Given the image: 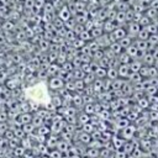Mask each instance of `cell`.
<instances>
[{"instance_id":"obj_1","label":"cell","mask_w":158,"mask_h":158,"mask_svg":"<svg viewBox=\"0 0 158 158\" xmlns=\"http://www.w3.org/2000/svg\"><path fill=\"white\" fill-rule=\"evenodd\" d=\"M125 28H126L127 36L131 37V38L135 41V40L137 38V35H138V32H139V30H141L142 27L138 25V22L132 21V22H127L126 26H125Z\"/></svg>"},{"instance_id":"obj_2","label":"cell","mask_w":158,"mask_h":158,"mask_svg":"<svg viewBox=\"0 0 158 158\" xmlns=\"http://www.w3.org/2000/svg\"><path fill=\"white\" fill-rule=\"evenodd\" d=\"M109 35H110L111 42H118L120 40H122L123 37L127 36V32H126L125 26H117V27H116L111 33H109Z\"/></svg>"},{"instance_id":"obj_3","label":"cell","mask_w":158,"mask_h":158,"mask_svg":"<svg viewBox=\"0 0 158 158\" xmlns=\"http://www.w3.org/2000/svg\"><path fill=\"white\" fill-rule=\"evenodd\" d=\"M64 85H65V81L60 78V77H58V75H56V77H51L49 78V81H48V88L51 89V90H62L63 88H64Z\"/></svg>"},{"instance_id":"obj_4","label":"cell","mask_w":158,"mask_h":158,"mask_svg":"<svg viewBox=\"0 0 158 158\" xmlns=\"http://www.w3.org/2000/svg\"><path fill=\"white\" fill-rule=\"evenodd\" d=\"M137 59H139V60L142 62V64H143V65H146V67H153V65H154V63H156V59H154V57L152 56V53H151V52L139 53Z\"/></svg>"},{"instance_id":"obj_5","label":"cell","mask_w":158,"mask_h":158,"mask_svg":"<svg viewBox=\"0 0 158 158\" xmlns=\"http://www.w3.org/2000/svg\"><path fill=\"white\" fill-rule=\"evenodd\" d=\"M95 41H96V43H98V46H99L100 49H106V48H109L110 44L112 43L111 40H110V35H109V33H102V35H101L99 38H96Z\"/></svg>"},{"instance_id":"obj_6","label":"cell","mask_w":158,"mask_h":158,"mask_svg":"<svg viewBox=\"0 0 158 158\" xmlns=\"http://www.w3.org/2000/svg\"><path fill=\"white\" fill-rule=\"evenodd\" d=\"M135 133H136V127H135L133 125H128L126 128L122 130L121 136H122V138H123L125 141H131V139L133 138Z\"/></svg>"},{"instance_id":"obj_7","label":"cell","mask_w":158,"mask_h":158,"mask_svg":"<svg viewBox=\"0 0 158 158\" xmlns=\"http://www.w3.org/2000/svg\"><path fill=\"white\" fill-rule=\"evenodd\" d=\"M117 73H118V78H121V79H127L128 78V75L131 74V70H130V67H128V64H120L118 67H117Z\"/></svg>"},{"instance_id":"obj_8","label":"cell","mask_w":158,"mask_h":158,"mask_svg":"<svg viewBox=\"0 0 158 158\" xmlns=\"http://www.w3.org/2000/svg\"><path fill=\"white\" fill-rule=\"evenodd\" d=\"M58 16H59V20H62L63 22L69 21V20H70V16H72L70 10H69V6H68V7H67V6H63V7L59 10Z\"/></svg>"},{"instance_id":"obj_9","label":"cell","mask_w":158,"mask_h":158,"mask_svg":"<svg viewBox=\"0 0 158 158\" xmlns=\"http://www.w3.org/2000/svg\"><path fill=\"white\" fill-rule=\"evenodd\" d=\"M116 27H117L116 22L115 21H111V20H105L104 23H102V31H104V33H111Z\"/></svg>"},{"instance_id":"obj_10","label":"cell","mask_w":158,"mask_h":158,"mask_svg":"<svg viewBox=\"0 0 158 158\" xmlns=\"http://www.w3.org/2000/svg\"><path fill=\"white\" fill-rule=\"evenodd\" d=\"M133 44L137 47V49H138L139 53L147 52V48H148V42H147V41H143V40H135V41H133Z\"/></svg>"},{"instance_id":"obj_11","label":"cell","mask_w":158,"mask_h":158,"mask_svg":"<svg viewBox=\"0 0 158 158\" xmlns=\"http://www.w3.org/2000/svg\"><path fill=\"white\" fill-rule=\"evenodd\" d=\"M128 67H130L131 73H138L139 69L143 67V64H142V62L139 59H132L131 63L128 64Z\"/></svg>"},{"instance_id":"obj_12","label":"cell","mask_w":158,"mask_h":158,"mask_svg":"<svg viewBox=\"0 0 158 158\" xmlns=\"http://www.w3.org/2000/svg\"><path fill=\"white\" fill-rule=\"evenodd\" d=\"M125 52L130 56L131 59H137L138 58V54H139V52H138V49H137V47L135 44H131L130 47H127L125 49Z\"/></svg>"},{"instance_id":"obj_13","label":"cell","mask_w":158,"mask_h":158,"mask_svg":"<svg viewBox=\"0 0 158 158\" xmlns=\"http://www.w3.org/2000/svg\"><path fill=\"white\" fill-rule=\"evenodd\" d=\"M93 89H94L95 95L102 93L104 91V79H96L93 84Z\"/></svg>"},{"instance_id":"obj_14","label":"cell","mask_w":158,"mask_h":158,"mask_svg":"<svg viewBox=\"0 0 158 158\" xmlns=\"http://www.w3.org/2000/svg\"><path fill=\"white\" fill-rule=\"evenodd\" d=\"M73 106L77 109V107H83L84 106V100H83V95H79L77 93L73 94V101H72Z\"/></svg>"},{"instance_id":"obj_15","label":"cell","mask_w":158,"mask_h":158,"mask_svg":"<svg viewBox=\"0 0 158 158\" xmlns=\"http://www.w3.org/2000/svg\"><path fill=\"white\" fill-rule=\"evenodd\" d=\"M78 139H79V142H80V143H83L84 146H88V144H89V143L93 141L91 135H89V133H86V132H83V131L79 133Z\"/></svg>"},{"instance_id":"obj_16","label":"cell","mask_w":158,"mask_h":158,"mask_svg":"<svg viewBox=\"0 0 158 158\" xmlns=\"http://www.w3.org/2000/svg\"><path fill=\"white\" fill-rule=\"evenodd\" d=\"M115 125H116V128L117 130H123V128H126L128 125H130V121L126 118V117H120V118H116V122H115Z\"/></svg>"},{"instance_id":"obj_17","label":"cell","mask_w":158,"mask_h":158,"mask_svg":"<svg viewBox=\"0 0 158 158\" xmlns=\"http://www.w3.org/2000/svg\"><path fill=\"white\" fill-rule=\"evenodd\" d=\"M109 49L117 57L118 54H121L122 52H123V48L120 46V43L118 42H112L111 44H110V47H109Z\"/></svg>"},{"instance_id":"obj_18","label":"cell","mask_w":158,"mask_h":158,"mask_svg":"<svg viewBox=\"0 0 158 158\" xmlns=\"http://www.w3.org/2000/svg\"><path fill=\"white\" fill-rule=\"evenodd\" d=\"M128 80V83H131L132 85H135V84H138V83H141L142 80H143V78L139 75V73H131L130 75H128V78H127Z\"/></svg>"},{"instance_id":"obj_19","label":"cell","mask_w":158,"mask_h":158,"mask_svg":"<svg viewBox=\"0 0 158 158\" xmlns=\"http://www.w3.org/2000/svg\"><path fill=\"white\" fill-rule=\"evenodd\" d=\"M126 80L121 79V78H117L115 80H112V84H111V91H115V90H121L123 84H125Z\"/></svg>"},{"instance_id":"obj_20","label":"cell","mask_w":158,"mask_h":158,"mask_svg":"<svg viewBox=\"0 0 158 158\" xmlns=\"http://www.w3.org/2000/svg\"><path fill=\"white\" fill-rule=\"evenodd\" d=\"M136 105H137L141 110H146V109H148V107L151 106L149 100H148V98H147V96H143V98H141L139 100H137Z\"/></svg>"},{"instance_id":"obj_21","label":"cell","mask_w":158,"mask_h":158,"mask_svg":"<svg viewBox=\"0 0 158 158\" xmlns=\"http://www.w3.org/2000/svg\"><path fill=\"white\" fill-rule=\"evenodd\" d=\"M111 143H112V147L116 148V151H118L120 148L123 147V144L126 143V141L123 138H118V137H112L111 138Z\"/></svg>"},{"instance_id":"obj_22","label":"cell","mask_w":158,"mask_h":158,"mask_svg":"<svg viewBox=\"0 0 158 158\" xmlns=\"http://www.w3.org/2000/svg\"><path fill=\"white\" fill-rule=\"evenodd\" d=\"M77 118H78V123H80L81 126L85 125V123H89L90 122V116L86 115L85 112H79V115H77Z\"/></svg>"},{"instance_id":"obj_23","label":"cell","mask_w":158,"mask_h":158,"mask_svg":"<svg viewBox=\"0 0 158 158\" xmlns=\"http://www.w3.org/2000/svg\"><path fill=\"white\" fill-rule=\"evenodd\" d=\"M69 143L68 142H65V141H63V139H60V141H58V143H57V147H56V149H58L60 153H67L69 149Z\"/></svg>"},{"instance_id":"obj_24","label":"cell","mask_w":158,"mask_h":158,"mask_svg":"<svg viewBox=\"0 0 158 158\" xmlns=\"http://www.w3.org/2000/svg\"><path fill=\"white\" fill-rule=\"evenodd\" d=\"M117 59H118V63H120V64H130L131 60H132V59L130 58V56H128L125 51H123L121 54L117 56Z\"/></svg>"},{"instance_id":"obj_25","label":"cell","mask_w":158,"mask_h":158,"mask_svg":"<svg viewBox=\"0 0 158 158\" xmlns=\"http://www.w3.org/2000/svg\"><path fill=\"white\" fill-rule=\"evenodd\" d=\"M118 78V73H117V68H107L106 70V79L110 80H115Z\"/></svg>"},{"instance_id":"obj_26","label":"cell","mask_w":158,"mask_h":158,"mask_svg":"<svg viewBox=\"0 0 158 158\" xmlns=\"http://www.w3.org/2000/svg\"><path fill=\"white\" fill-rule=\"evenodd\" d=\"M118 43H120V46L123 48V51L127 48V47H130L131 44H133V40L131 38V37H128V36H126V37H123L122 40H120L118 41Z\"/></svg>"},{"instance_id":"obj_27","label":"cell","mask_w":158,"mask_h":158,"mask_svg":"<svg viewBox=\"0 0 158 158\" xmlns=\"http://www.w3.org/2000/svg\"><path fill=\"white\" fill-rule=\"evenodd\" d=\"M137 22H138V25H139L141 27H147V26H148V25L152 22V20H151L148 16H146L144 14H142V15H141V17L138 19V21H137Z\"/></svg>"},{"instance_id":"obj_28","label":"cell","mask_w":158,"mask_h":158,"mask_svg":"<svg viewBox=\"0 0 158 158\" xmlns=\"http://www.w3.org/2000/svg\"><path fill=\"white\" fill-rule=\"evenodd\" d=\"M83 107H84L83 112H85L86 115H89V116L95 115V104H85Z\"/></svg>"},{"instance_id":"obj_29","label":"cell","mask_w":158,"mask_h":158,"mask_svg":"<svg viewBox=\"0 0 158 158\" xmlns=\"http://www.w3.org/2000/svg\"><path fill=\"white\" fill-rule=\"evenodd\" d=\"M85 156L89 158H98V157H100V151L96 148H86Z\"/></svg>"},{"instance_id":"obj_30","label":"cell","mask_w":158,"mask_h":158,"mask_svg":"<svg viewBox=\"0 0 158 158\" xmlns=\"http://www.w3.org/2000/svg\"><path fill=\"white\" fill-rule=\"evenodd\" d=\"M144 15L148 16V17L153 21V20H156V19L158 17V10H154V9H152V7H147L146 11H144Z\"/></svg>"},{"instance_id":"obj_31","label":"cell","mask_w":158,"mask_h":158,"mask_svg":"<svg viewBox=\"0 0 158 158\" xmlns=\"http://www.w3.org/2000/svg\"><path fill=\"white\" fill-rule=\"evenodd\" d=\"M95 80H96V78H95V75H94L93 73L85 74V75H84V78H83V81H84L85 86H86V85H93Z\"/></svg>"},{"instance_id":"obj_32","label":"cell","mask_w":158,"mask_h":158,"mask_svg":"<svg viewBox=\"0 0 158 158\" xmlns=\"http://www.w3.org/2000/svg\"><path fill=\"white\" fill-rule=\"evenodd\" d=\"M57 143H58V138H57L56 136H52V137H49V138L46 139V146H47V148L54 149V148L57 147Z\"/></svg>"},{"instance_id":"obj_33","label":"cell","mask_w":158,"mask_h":158,"mask_svg":"<svg viewBox=\"0 0 158 158\" xmlns=\"http://www.w3.org/2000/svg\"><path fill=\"white\" fill-rule=\"evenodd\" d=\"M147 31H148V33L149 35H158V25L156 23V22H151L147 27H144Z\"/></svg>"},{"instance_id":"obj_34","label":"cell","mask_w":158,"mask_h":158,"mask_svg":"<svg viewBox=\"0 0 158 158\" xmlns=\"http://www.w3.org/2000/svg\"><path fill=\"white\" fill-rule=\"evenodd\" d=\"M78 37H79L81 41H84L85 43H88V42H90V41L93 40V37H91V35H90V31H86V30H84Z\"/></svg>"},{"instance_id":"obj_35","label":"cell","mask_w":158,"mask_h":158,"mask_svg":"<svg viewBox=\"0 0 158 158\" xmlns=\"http://www.w3.org/2000/svg\"><path fill=\"white\" fill-rule=\"evenodd\" d=\"M102 33H104V31H102V27H94V28L90 31V35H91L93 40H96V38H99V37H100Z\"/></svg>"},{"instance_id":"obj_36","label":"cell","mask_w":158,"mask_h":158,"mask_svg":"<svg viewBox=\"0 0 158 158\" xmlns=\"http://www.w3.org/2000/svg\"><path fill=\"white\" fill-rule=\"evenodd\" d=\"M148 37H149L148 31H147L144 27H142V28L139 30V32H138V35H137V38H136V40H143V41H148Z\"/></svg>"},{"instance_id":"obj_37","label":"cell","mask_w":158,"mask_h":158,"mask_svg":"<svg viewBox=\"0 0 158 158\" xmlns=\"http://www.w3.org/2000/svg\"><path fill=\"white\" fill-rule=\"evenodd\" d=\"M144 94L146 96H153V95H158V86H153V85H149L146 90H144Z\"/></svg>"},{"instance_id":"obj_38","label":"cell","mask_w":158,"mask_h":158,"mask_svg":"<svg viewBox=\"0 0 158 158\" xmlns=\"http://www.w3.org/2000/svg\"><path fill=\"white\" fill-rule=\"evenodd\" d=\"M91 58H93L94 62H98V63H99V60H100L101 58H104V51H102V49H98V51L93 52V53H91Z\"/></svg>"},{"instance_id":"obj_39","label":"cell","mask_w":158,"mask_h":158,"mask_svg":"<svg viewBox=\"0 0 158 158\" xmlns=\"http://www.w3.org/2000/svg\"><path fill=\"white\" fill-rule=\"evenodd\" d=\"M36 128H40L41 126H43V118L40 117L38 115H35L33 118H32V122H31Z\"/></svg>"},{"instance_id":"obj_40","label":"cell","mask_w":158,"mask_h":158,"mask_svg":"<svg viewBox=\"0 0 158 158\" xmlns=\"http://www.w3.org/2000/svg\"><path fill=\"white\" fill-rule=\"evenodd\" d=\"M81 127H83V128H81V131H83V132H86V133H89V135H91V133L96 130V127H95L93 123H90V122H89V123L83 125Z\"/></svg>"},{"instance_id":"obj_41","label":"cell","mask_w":158,"mask_h":158,"mask_svg":"<svg viewBox=\"0 0 158 158\" xmlns=\"http://www.w3.org/2000/svg\"><path fill=\"white\" fill-rule=\"evenodd\" d=\"M106 70H107V69L100 67V68L95 72V74H94L95 78H96V79H106Z\"/></svg>"},{"instance_id":"obj_42","label":"cell","mask_w":158,"mask_h":158,"mask_svg":"<svg viewBox=\"0 0 158 158\" xmlns=\"http://www.w3.org/2000/svg\"><path fill=\"white\" fill-rule=\"evenodd\" d=\"M35 126L32 123H26V125H22V130L25 132V135H32L33 131H35Z\"/></svg>"},{"instance_id":"obj_43","label":"cell","mask_w":158,"mask_h":158,"mask_svg":"<svg viewBox=\"0 0 158 158\" xmlns=\"http://www.w3.org/2000/svg\"><path fill=\"white\" fill-rule=\"evenodd\" d=\"M86 46L89 47V49L91 51V53H93V52H95V51H98V49H100L95 40H91L90 42H88V43H86Z\"/></svg>"},{"instance_id":"obj_44","label":"cell","mask_w":158,"mask_h":158,"mask_svg":"<svg viewBox=\"0 0 158 158\" xmlns=\"http://www.w3.org/2000/svg\"><path fill=\"white\" fill-rule=\"evenodd\" d=\"M148 78H158V68H156L154 65L153 67H149Z\"/></svg>"},{"instance_id":"obj_45","label":"cell","mask_w":158,"mask_h":158,"mask_svg":"<svg viewBox=\"0 0 158 158\" xmlns=\"http://www.w3.org/2000/svg\"><path fill=\"white\" fill-rule=\"evenodd\" d=\"M126 20H127V22H132L135 20V11L131 7L126 11Z\"/></svg>"},{"instance_id":"obj_46","label":"cell","mask_w":158,"mask_h":158,"mask_svg":"<svg viewBox=\"0 0 158 158\" xmlns=\"http://www.w3.org/2000/svg\"><path fill=\"white\" fill-rule=\"evenodd\" d=\"M148 70H149V67H146V65H143L141 69H139V75L143 78V79H147L148 78Z\"/></svg>"},{"instance_id":"obj_47","label":"cell","mask_w":158,"mask_h":158,"mask_svg":"<svg viewBox=\"0 0 158 158\" xmlns=\"http://www.w3.org/2000/svg\"><path fill=\"white\" fill-rule=\"evenodd\" d=\"M94 28V19H89L85 23H84V30L86 31H91Z\"/></svg>"},{"instance_id":"obj_48","label":"cell","mask_w":158,"mask_h":158,"mask_svg":"<svg viewBox=\"0 0 158 158\" xmlns=\"http://www.w3.org/2000/svg\"><path fill=\"white\" fill-rule=\"evenodd\" d=\"M51 132V128H48L47 126H41L40 128H38V135L40 136H46V135H48Z\"/></svg>"},{"instance_id":"obj_49","label":"cell","mask_w":158,"mask_h":158,"mask_svg":"<svg viewBox=\"0 0 158 158\" xmlns=\"http://www.w3.org/2000/svg\"><path fill=\"white\" fill-rule=\"evenodd\" d=\"M14 133H15V137H16V138L23 139V137H25V132H23L22 128H15V130H14Z\"/></svg>"},{"instance_id":"obj_50","label":"cell","mask_w":158,"mask_h":158,"mask_svg":"<svg viewBox=\"0 0 158 158\" xmlns=\"http://www.w3.org/2000/svg\"><path fill=\"white\" fill-rule=\"evenodd\" d=\"M49 157L51 158H63V153H60L58 149H52L49 152Z\"/></svg>"},{"instance_id":"obj_51","label":"cell","mask_w":158,"mask_h":158,"mask_svg":"<svg viewBox=\"0 0 158 158\" xmlns=\"http://www.w3.org/2000/svg\"><path fill=\"white\" fill-rule=\"evenodd\" d=\"M80 69L83 70L84 74H89V73H91V72H90V63H81Z\"/></svg>"},{"instance_id":"obj_52","label":"cell","mask_w":158,"mask_h":158,"mask_svg":"<svg viewBox=\"0 0 158 158\" xmlns=\"http://www.w3.org/2000/svg\"><path fill=\"white\" fill-rule=\"evenodd\" d=\"M99 68H100V65H99L98 62H94V60H93V62L90 63V72H91L93 74H95V72H96Z\"/></svg>"},{"instance_id":"obj_53","label":"cell","mask_w":158,"mask_h":158,"mask_svg":"<svg viewBox=\"0 0 158 158\" xmlns=\"http://www.w3.org/2000/svg\"><path fill=\"white\" fill-rule=\"evenodd\" d=\"M14 153H15V156L21 157V156L25 154V148H23V147H16L15 151H14Z\"/></svg>"},{"instance_id":"obj_54","label":"cell","mask_w":158,"mask_h":158,"mask_svg":"<svg viewBox=\"0 0 158 158\" xmlns=\"http://www.w3.org/2000/svg\"><path fill=\"white\" fill-rule=\"evenodd\" d=\"M149 118L152 121H158V112L157 111H151L149 112Z\"/></svg>"},{"instance_id":"obj_55","label":"cell","mask_w":158,"mask_h":158,"mask_svg":"<svg viewBox=\"0 0 158 158\" xmlns=\"http://www.w3.org/2000/svg\"><path fill=\"white\" fill-rule=\"evenodd\" d=\"M149 100V104H158V95H153V96H147Z\"/></svg>"},{"instance_id":"obj_56","label":"cell","mask_w":158,"mask_h":158,"mask_svg":"<svg viewBox=\"0 0 158 158\" xmlns=\"http://www.w3.org/2000/svg\"><path fill=\"white\" fill-rule=\"evenodd\" d=\"M116 158H127V154L123 151H116Z\"/></svg>"},{"instance_id":"obj_57","label":"cell","mask_w":158,"mask_h":158,"mask_svg":"<svg viewBox=\"0 0 158 158\" xmlns=\"http://www.w3.org/2000/svg\"><path fill=\"white\" fill-rule=\"evenodd\" d=\"M149 7H152L154 10H158V0H152L151 4H149Z\"/></svg>"},{"instance_id":"obj_58","label":"cell","mask_w":158,"mask_h":158,"mask_svg":"<svg viewBox=\"0 0 158 158\" xmlns=\"http://www.w3.org/2000/svg\"><path fill=\"white\" fill-rule=\"evenodd\" d=\"M151 53H152V56L154 57V59H158V47H156Z\"/></svg>"},{"instance_id":"obj_59","label":"cell","mask_w":158,"mask_h":158,"mask_svg":"<svg viewBox=\"0 0 158 158\" xmlns=\"http://www.w3.org/2000/svg\"><path fill=\"white\" fill-rule=\"evenodd\" d=\"M154 67L158 68V59H156V63H154Z\"/></svg>"},{"instance_id":"obj_60","label":"cell","mask_w":158,"mask_h":158,"mask_svg":"<svg viewBox=\"0 0 158 158\" xmlns=\"http://www.w3.org/2000/svg\"><path fill=\"white\" fill-rule=\"evenodd\" d=\"M81 158H89V157H86V156H83V157H81Z\"/></svg>"}]
</instances>
